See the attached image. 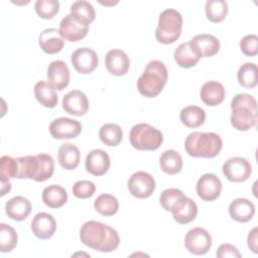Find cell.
Listing matches in <instances>:
<instances>
[{
    "label": "cell",
    "instance_id": "6",
    "mask_svg": "<svg viewBox=\"0 0 258 258\" xmlns=\"http://www.w3.org/2000/svg\"><path fill=\"white\" fill-rule=\"evenodd\" d=\"M129 139L131 145L137 150H156L161 145L163 136L153 126L140 123L132 127Z\"/></svg>",
    "mask_w": 258,
    "mask_h": 258
},
{
    "label": "cell",
    "instance_id": "41",
    "mask_svg": "<svg viewBox=\"0 0 258 258\" xmlns=\"http://www.w3.org/2000/svg\"><path fill=\"white\" fill-rule=\"evenodd\" d=\"M17 161L8 155H3L0 159V176L1 179L16 178L17 174Z\"/></svg>",
    "mask_w": 258,
    "mask_h": 258
},
{
    "label": "cell",
    "instance_id": "37",
    "mask_svg": "<svg viewBox=\"0 0 258 258\" xmlns=\"http://www.w3.org/2000/svg\"><path fill=\"white\" fill-rule=\"evenodd\" d=\"M18 236L14 228L1 223L0 224V251L2 253L11 252L17 245Z\"/></svg>",
    "mask_w": 258,
    "mask_h": 258
},
{
    "label": "cell",
    "instance_id": "45",
    "mask_svg": "<svg viewBox=\"0 0 258 258\" xmlns=\"http://www.w3.org/2000/svg\"><path fill=\"white\" fill-rule=\"evenodd\" d=\"M247 243H248V247L250 248V250L253 253H257L258 252V246H257V228H253L248 235L247 238Z\"/></svg>",
    "mask_w": 258,
    "mask_h": 258
},
{
    "label": "cell",
    "instance_id": "3",
    "mask_svg": "<svg viewBox=\"0 0 258 258\" xmlns=\"http://www.w3.org/2000/svg\"><path fill=\"white\" fill-rule=\"evenodd\" d=\"M223 147V141L219 134L214 132L195 131L184 140L186 153L192 157L213 158L217 156Z\"/></svg>",
    "mask_w": 258,
    "mask_h": 258
},
{
    "label": "cell",
    "instance_id": "39",
    "mask_svg": "<svg viewBox=\"0 0 258 258\" xmlns=\"http://www.w3.org/2000/svg\"><path fill=\"white\" fill-rule=\"evenodd\" d=\"M198 215V206L196 202L189 198L186 199L183 207L175 214H173V219L178 224H188L196 219Z\"/></svg>",
    "mask_w": 258,
    "mask_h": 258
},
{
    "label": "cell",
    "instance_id": "30",
    "mask_svg": "<svg viewBox=\"0 0 258 258\" xmlns=\"http://www.w3.org/2000/svg\"><path fill=\"white\" fill-rule=\"evenodd\" d=\"M179 119L186 127L197 128L204 124L206 120V112L198 106H186L181 109Z\"/></svg>",
    "mask_w": 258,
    "mask_h": 258
},
{
    "label": "cell",
    "instance_id": "22",
    "mask_svg": "<svg viewBox=\"0 0 258 258\" xmlns=\"http://www.w3.org/2000/svg\"><path fill=\"white\" fill-rule=\"evenodd\" d=\"M5 211L8 218L14 221H24L31 212L30 202L21 196H16L6 202Z\"/></svg>",
    "mask_w": 258,
    "mask_h": 258
},
{
    "label": "cell",
    "instance_id": "29",
    "mask_svg": "<svg viewBox=\"0 0 258 258\" xmlns=\"http://www.w3.org/2000/svg\"><path fill=\"white\" fill-rule=\"evenodd\" d=\"M159 166L167 174H176L182 168V158L180 154L173 150H165L159 157Z\"/></svg>",
    "mask_w": 258,
    "mask_h": 258
},
{
    "label": "cell",
    "instance_id": "31",
    "mask_svg": "<svg viewBox=\"0 0 258 258\" xmlns=\"http://www.w3.org/2000/svg\"><path fill=\"white\" fill-rule=\"evenodd\" d=\"M16 161L18 167L16 178H35L38 169V160L36 155H26L22 157H17Z\"/></svg>",
    "mask_w": 258,
    "mask_h": 258
},
{
    "label": "cell",
    "instance_id": "12",
    "mask_svg": "<svg viewBox=\"0 0 258 258\" xmlns=\"http://www.w3.org/2000/svg\"><path fill=\"white\" fill-rule=\"evenodd\" d=\"M82 132V124L74 119L60 117L54 119L49 125V133L54 139L76 138Z\"/></svg>",
    "mask_w": 258,
    "mask_h": 258
},
{
    "label": "cell",
    "instance_id": "25",
    "mask_svg": "<svg viewBox=\"0 0 258 258\" xmlns=\"http://www.w3.org/2000/svg\"><path fill=\"white\" fill-rule=\"evenodd\" d=\"M81 153L79 148L72 143H63L58 148L57 152V160L59 165L67 169L73 170L80 163Z\"/></svg>",
    "mask_w": 258,
    "mask_h": 258
},
{
    "label": "cell",
    "instance_id": "2",
    "mask_svg": "<svg viewBox=\"0 0 258 258\" xmlns=\"http://www.w3.org/2000/svg\"><path fill=\"white\" fill-rule=\"evenodd\" d=\"M231 124L239 131H247L257 123V102L247 93L237 94L231 101Z\"/></svg>",
    "mask_w": 258,
    "mask_h": 258
},
{
    "label": "cell",
    "instance_id": "17",
    "mask_svg": "<svg viewBox=\"0 0 258 258\" xmlns=\"http://www.w3.org/2000/svg\"><path fill=\"white\" fill-rule=\"evenodd\" d=\"M85 167L86 170L93 175H104L109 170L110 157L106 151L102 149H94L88 153Z\"/></svg>",
    "mask_w": 258,
    "mask_h": 258
},
{
    "label": "cell",
    "instance_id": "11",
    "mask_svg": "<svg viewBox=\"0 0 258 258\" xmlns=\"http://www.w3.org/2000/svg\"><path fill=\"white\" fill-rule=\"evenodd\" d=\"M71 61L78 73L87 75L96 70L99 63V57L92 48L80 47L72 53Z\"/></svg>",
    "mask_w": 258,
    "mask_h": 258
},
{
    "label": "cell",
    "instance_id": "19",
    "mask_svg": "<svg viewBox=\"0 0 258 258\" xmlns=\"http://www.w3.org/2000/svg\"><path fill=\"white\" fill-rule=\"evenodd\" d=\"M189 42L201 57L214 56L220 49V41L213 34H198L194 36Z\"/></svg>",
    "mask_w": 258,
    "mask_h": 258
},
{
    "label": "cell",
    "instance_id": "20",
    "mask_svg": "<svg viewBox=\"0 0 258 258\" xmlns=\"http://www.w3.org/2000/svg\"><path fill=\"white\" fill-rule=\"evenodd\" d=\"M38 44L45 53L54 54L62 49L64 39L61 37L58 29L46 28L39 34Z\"/></svg>",
    "mask_w": 258,
    "mask_h": 258
},
{
    "label": "cell",
    "instance_id": "46",
    "mask_svg": "<svg viewBox=\"0 0 258 258\" xmlns=\"http://www.w3.org/2000/svg\"><path fill=\"white\" fill-rule=\"evenodd\" d=\"M11 189V183L9 179H1V196H5Z\"/></svg>",
    "mask_w": 258,
    "mask_h": 258
},
{
    "label": "cell",
    "instance_id": "26",
    "mask_svg": "<svg viewBox=\"0 0 258 258\" xmlns=\"http://www.w3.org/2000/svg\"><path fill=\"white\" fill-rule=\"evenodd\" d=\"M174 60L175 62L184 69L192 68L195 67L199 60L201 59V56L198 54V52L195 50L192 45L189 41L180 43L174 50Z\"/></svg>",
    "mask_w": 258,
    "mask_h": 258
},
{
    "label": "cell",
    "instance_id": "14",
    "mask_svg": "<svg viewBox=\"0 0 258 258\" xmlns=\"http://www.w3.org/2000/svg\"><path fill=\"white\" fill-rule=\"evenodd\" d=\"M62 108L68 114L83 116L89 111V100L82 91L73 90L63 96Z\"/></svg>",
    "mask_w": 258,
    "mask_h": 258
},
{
    "label": "cell",
    "instance_id": "21",
    "mask_svg": "<svg viewBox=\"0 0 258 258\" xmlns=\"http://www.w3.org/2000/svg\"><path fill=\"white\" fill-rule=\"evenodd\" d=\"M254 214L255 206L248 199L238 198L231 202L229 206L230 217L239 223L249 222L253 218Z\"/></svg>",
    "mask_w": 258,
    "mask_h": 258
},
{
    "label": "cell",
    "instance_id": "36",
    "mask_svg": "<svg viewBox=\"0 0 258 258\" xmlns=\"http://www.w3.org/2000/svg\"><path fill=\"white\" fill-rule=\"evenodd\" d=\"M239 84L247 89L256 87L258 82L257 66L254 62H245L242 64L237 74Z\"/></svg>",
    "mask_w": 258,
    "mask_h": 258
},
{
    "label": "cell",
    "instance_id": "40",
    "mask_svg": "<svg viewBox=\"0 0 258 258\" xmlns=\"http://www.w3.org/2000/svg\"><path fill=\"white\" fill-rule=\"evenodd\" d=\"M37 15L42 19H51L59 10L57 0H37L34 5Z\"/></svg>",
    "mask_w": 258,
    "mask_h": 258
},
{
    "label": "cell",
    "instance_id": "43",
    "mask_svg": "<svg viewBox=\"0 0 258 258\" xmlns=\"http://www.w3.org/2000/svg\"><path fill=\"white\" fill-rule=\"evenodd\" d=\"M240 48L247 56H255L258 53V37L255 34H248L240 40Z\"/></svg>",
    "mask_w": 258,
    "mask_h": 258
},
{
    "label": "cell",
    "instance_id": "9",
    "mask_svg": "<svg viewBox=\"0 0 258 258\" xmlns=\"http://www.w3.org/2000/svg\"><path fill=\"white\" fill-rule=\"evenodd\" d=\"M130 194L137 199L149 198L155 189V180L153 176L145 171L133 173L127 181Z\"/></svg>",
    "mask_w": 258,
    "mask_h": 258
},
{
    "label": "cell",
    "instance_id": "44",
    "mask_svg": "<svg viewBox=\"0 0 258 258\" xmlns=\"http://www.w3.org/2000/svg\"><path fill=\"white\" fill-rule=\"evenodd\" d=\"M216 255L217 257L219 258H225V257H237V258H240L241 257V254L239 252V250L232 244H228V243H225V244H222L217 252H216Z\"/></svg>",
    "mask_w": 258,
    "mask_h": 258
},
{
    "label": "cell",
    "instance_id": "42",
    "mask_svg": "<svg viewBox=\"0 0 258 258\" xmlns=\"http://www.w3.org/2000/svg\"><path fill=\"white\" fill-rule=\"evenodd\" d=\"M96 190L94 182L90 180H79L73 185V194L78 199L91 198Z\"/></svg>",
    "mask_w": 258,
    "mask_h": 258
},
{
    "label": "cell",
    "instance_id": "1",
    "mask_svg": "<svg viewBox=\"0 0 258 258\" xmlns=\"http://www.w3.org/2000/svg\"><path fill=\"white\" fill-rule=\"evenodd\" d=\"M80 239L84 245L105 253L116 250L120 243L115 229L97 221H88L81 227Z\"/></svg>",
    "mask_w": 258,
    "mask_h": 258
},
{
    "label": "cell",
    "instance_id": "18",
    "mask_svg": "<svg viewBox=\"0 0 258 258\" xmlns=\"http://www.w3.org/2000/svg\"><path fill=\"white\" fill-rule=\"evenodd\" d=\"M46 77L56 90L61 91L68 87L70 83V70L62 60H53L47 67Z\"/></svg>",
    "mask_w": 258,
    "mask_h": 258
},
{
    "label": "cell",
    "instance_id": "23",
    "mask_svg": "<svg viewBox=\"0 0 258 258\" xmlns=\"http://www.w3.org/2000/svg\"><path fill=\"white\" fill-rule=\"evenodd\" d=\"M201 100L211 107L220 105L225 98V88L224 86L216 81H210L202 86L200 92Z\"/></svg>",
    "mask_w": 258,
    "mask_h": 258
},
{
    "label": "cell",
    "instance_id": "34",
    "mask_svg": "<svg viewBox=\"0 0 258 258\" xmlns=\"http://www.w3.org/2000/svg\"><path fill=\"white\" fill-rule=\"evenodd\" d=\"M228 3L225 0H208L206 2V15L211 22L223 21L228 14Z\"/></svg>",
    "mask_w": 258,
    "mask_h": 258
},
{
    "label": "cell",
    "instance_id": "4",
    "mask_svg": "<svg viewBox=\"0 0 258 258\" xmlns=\"http://www.w3.org/2000/svg\"><path fill=\"white\" fill-rule=\"evenodd\" d=\"M168 80L167 69L160 60L154 59L147 63L137 80L139 93L146 98H154L161 93Z\"/></svg>",
    "mask_w": 258,
    "mask_h": 258
},
{
    "label": "cell",
    "instance_id": "35",
    "mask_svg": "<svg viewBox=\"0 0 258 258\" xmlns=\"http://www.w3.org/2000/svg\"><path fill=\"white\" fill-rule=\"evenodd\" d=\"M100 140L107 146H117L123 137L122 129L114 123H107L100 128Z\"/></svg>",
    "mask_w": 258,
    "mask_h": 258
},
{
    "label": "cell",
    "instance_id": "13",
    "mask_svg": "<svg viewBox=\"0 0 258 258\" xmlns=\"http://www.w3.org/2000/svg\"><path fill=\"white\" fill-rule=\"evenodd\" d=\"M198 196L206 202H212L217 200L222 190V182L220 178L214 173L203 174L196 185Z\"/></svg>",
    "mask_w": 258,
    "mask_h": 258
},
{
    "label": "cell",
    "instance_id": "27",
    "mask_svg": "<svg viewBox=\"0 0 258 258\" xmlns=\"http://www.w3.org/2000/svg\"><path fill=\"white\" fill-rule=\"evenodd\" d=\"M34 96L37 102L45 108H53L57 105V95L55 88L47 82L39 81L34 86Z\"/></svg>",
    "mask_w": 258,
    "mask_h": 258
},
{
    "label": "cell",
    "instance_id": "16",
    "mask_svg": "<svg viewBox=\"0 0 258 258\" xmlns=\"http://www.w3.org/2000/svg\"><path fill=\"white\" fill-rule=\"evenodd\" d=\"M105 66L111 75L121 77L127 74L130 68V59L125 51L115 48L107 52Z\"/></svg>",
    "mask_w": 258,
    "mask_h": 258
},
{
    "label": "cell",
    "instance_id": "28",
    "mask_svg": "<svg viewBox=\"0 0 258 258\" xmlns=\"http://www.w3.org/2000/svg\"><path fill=\"white\" fill-rule=\"evenodd\" d=\"M41 198L44 205L51 209L60 208L68 202L67 190L58 184H50L44 187Z\"/></svg>",
    "mask_w": 258,
    "mask_h": 258
},
{
    "label": "cell",
    "instance_id": "8",
    "mask_svg": "<svg viewBox=\"0 0 258 258\" xmlns=\"http://www.w3.org/2000/svg\"><path fill=\"white\" fill-rule=\"evenodd\" d=\"M222 170L228 180L233 182H242L250 177L252 166L247 159L235 156L225 161Z\"/></svg>",
    "mask_w": 258,
    "mask_h": 258
},
{
    "label": "cell",
    "instance_id": "10",
    "mask_svg": "<svg viewBox=\"0 0 258 258\" xmlns=\"http://www.w3.org/2000/svg\"><path fill=\"white\" fill-rule=\"evenodd\" d=\"M58 31L63 39L76 42L87 36L89 25L81 22L70 13L61 19Z\"/></svg>",
    "mask_w": 258,
    "mask_h": 258
},
{
    "label": "cell",
    "instance_id": "7",
    "mask_svg": "<svg viewBox=\"0 0 258 258\" xmlns=\"http://www.w3.org/2000/svg\"><path fill=\"white\" fill-rule=\"evenodd\" d=\"M212 237L201 227L190 229L184 237L185 249L194 255H205L212 247Z\"/></svg>",
    "mask_w": 258,
    "mask_h": 258
},
{
    "label": "cell",
    "instance_id": "33",
    "mask_svg": "<svg viewBox=\"0 0 258 258\" xmlns=\"http://www.w3.org/2000/svg\"><path fill=\"white\" fill-rule=\"evenodd\" d=\"M94 208L100 215L111 217L118 212L119 203L114 196L109 194H102L95 200Z\"/></svg>",
    "mask_w": 258,
    "mask_h": 258
},
{
    "label": "cell",
    "instance_id": "38",
    "mask_svg": "<svg viewBox=\"0 0 258 258\" xmlns=\"http://www.w3.org/2000/svg\"><path fill=\"white\" fill-rule=\"evenodd\" d=\"M38 160L37 174L33 180L41 182L50 178L54 172L53 158L46 153H39L36 155Z\"/></svg>",
    "mask_w": 258,
    "mask_h": 258
},
{
    "label": "cell",
    "instance_id": "5",
    "mask_svg": "<svg viewBox=\"0 0 258 258\" xmlns=\"http://www.w3.org/2000/svg\"><path fill=\"white\" fill-rule=\"evenodd\" d=\"M182 16L172 8L163 10L158 18V24L155 29V38L163 44L175 42L181 34Z\"/></svg>",
    "mask_w": 258,
    "mask_h": 258
},
{
    "label": "cell",
    "instance_id": "32",
    "mask_svg": "<svg viewBox=\"0 0 258 258\" xmlns=\"http://www.w3.org/2000/svg\"><path fill=\"white\" fill-rule=\"evenodd\" d=\"M71 14L87 25H90L96 17L94 7L90 2L85 0L75 1L71 5Z\"/></svg>",
    "mask_w": 258,
    "mask_h": 258
},
{
    "label": "cell",
    "instance_id": "24",
    "mask_svg": "<svg viewBox=\"0 0 258 258\" xmlns=\"http://www.w3.org/2000/svg\"><path fill=\"white\" fill-rule=\"evenodd\" d=\"M186 199L187 197H185L180 189L171 187L164 189L160 194L159 203L165 211L170 212L173 215L183 207Z\"/></svg>",
    "mask_w": 258,
    "mask_h": 258
},
{
    "label": "cell",
    "instance_id": "15",
    "mask_svg": "<svg viewBox=\"0 0 258 258\" xmlns=\"http://www.w3.org/2000/svg\"><path fill=\"white\" fill-rule=\"evenodd\" d=\"M56 230L54 218L45 212L38 213L31 221V231L35 237L41 240L49 239L53 236Z\"/></svg>",
    "mask_w": 258,
    "mask_h": 258
}]
</instances>
